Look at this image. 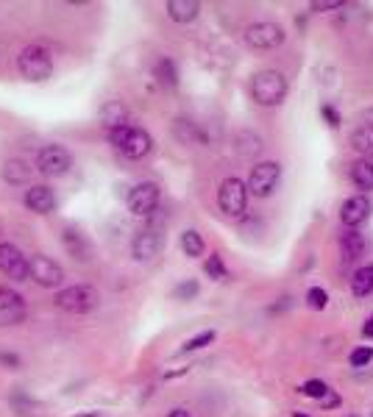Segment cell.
<instances>
[{"instance_id":"1","label":"cell","mask_w":373,"mask_h":417,"mask_svg":"<svg viewBox=\"0 0 373 417\" xmlns=\"http://www.w3.org/2000/svg\"><path fill=\"white\" fill-rule=\"evenodd\" d=\"M106 139H109V145H112L123 159H129V161L145 159V156H151V151H153V136L145 129L134 126V123H123V126H117V129L106 131Z\"/></svg>"},{"instance_id":"2","label":"cell","mask_w":373,"mask_h":417,"mask_svg":"<svg viewBox=\"0 0 373 417\" xmlns=\"http://www.w3.org/2000/svg\"><path fill=\"white\" fill-rule=\"evenodd\" d=\"M251 97L262 109L279 106L287 97V78H284V72L273 70V67L254 72V78H251Z\"/></svg>"},{"instance_id":"3","label":"cell","mask_w":373,"mask_h":417,"mask_svg":"<svg viewBox=\"0 0 373 417\" xmlns=\"http://www.w3.org/2000/svg\"><path fill=\"white\" fill-rule=\"evenodd\" d=\"M56 309L70 312V315H90L101 306V292L90 284H72V287H62L53 295Z\"/></svg>"},{"instance_id":"4","label":"cell","mask_w":373,"mask_h":417,"mask_svg":"<svg viewBox=\"0 0 373 417\" xmlns=\"http://www.w3.org/2000/svg\"><path fill=\"white\" fill-rule=\"evenodd\" d=\"M17 70H20V75L26 81L42 84V81H48L53 75V56H50V50L45 45H36V42L26 45L20 50V56H17Z\"/></svg>"},{"instance_id":"5","label":"cell","mask_w":373,"mask_h":417,"mask_svg":"<svg viewBox=\"0 0 373 417\" xmlns=\"http://www.w3.org/2000/svg\"><path fill=\"white\" fill-rule=\"evenodd\" d=\"M162 245H165V220H156L151 215V220L142 225L131 239V256L136 261H151L153 256H159Z\"/></svg>"},{"instance_id":"6","label":"cell","mask_w":373,"mask_h":417,"mask_svg":"<svg viewBox=\"0 0 373 417\" xmlns=\"http://www.w3.org/2000/svg\"><path fill=\"white\" fill-rule=\"evenodd\" d=\"M281 184V164L279 161H259L251 167L245 190L254 197H271Z\"/></svg>"},{"instance_id":"7","label":"cell","mask_w":373,"mask_h":417,"mask_svg":"<svg viewBox=\"0 0 373 417\" xmlns=\"http://www.w3.org/2000/svg\"><path fill=\"white\" fill-rule=\"evenodd\" d=\"M284 39H287L284 28L273 20H259L245 28V45L251 50H276L284 45Z\"/></svg>"},{"instance_id":"8","label":"cell","mask_w":373,"mask_h":417,"mask_svg":"<svg viewBox=\"0 0 373 417\" xmlns=\"http://www.w3.org/2000/svg\"><path fill=\"white\" fill-rule=\"evenodd\" d=\"M159 200H162V190L156 181H139L129 190L126 206L134 217H151L159 209Z\"/></svg>"},{"instance_id":"9","label":"cell","mask_w":373,"mask_h":417,"mask_svg":"<svg viewBox=\"0 0 373 417\" xmlns=\"http://www.w3.org/2000/svg\"><path fill=\"white\" fill-rule=\"evenodd\" d=\"M36 170L45 175V178H62L72 170V153H70L65 145H45L39 153H36Z\"/></svg>"},{"instance_id":"10","label":"cell","mask_w":373,"mask_h":417,"mask_svg":"<svg viewBox=\"0 0 373 417\" xmlns=\"http://www.w3.org/2000/svg\"><path fill=\"white\" fill-rule=\"evenodd\" d=\"M217 206L226 217L237 220L245 215V206H248V190H245V181L239 178H226L220 187H217Z\"/></svg>"},{"instance_id":"11","label":"cell","mask_w":373,"mask_h":417,"mask_svg":"<svg viewBox=\"0 0 373 417\" xmlns=\"http://www.w3.org/2000/svg\"><path fill=\"white\" fill-rule=\"evenodd\" d=\"M28 276L34 278L42 289H62L65 284V270L59 261H53L45 254H36L28 259Z\"/></svg>"},{"instance_id":"12","label":"cell","mask_w":373,"mask_h":417,"mask_svg":"<svg viewBox=\"0 0 373 417\" xmlns=\"http://www.w3.org/2000/svg\"><path fill=\"white\" fill-rule=\"evenodd\" d=\"M0 273L17 284L28 281V256L11 242H0Z\"/></svg>"},{"instance_id":"13","label":"cell","mask_w":373,"mask_h":417,"mask_svg":"<svg viewBox=\"0 0 373 417\" xmlns=\"http://www.w3.org/2000/svg\"><path fill=\"white\" fill-rule=\"evenodd\" d=\"M28 309H26V300L20 292H14L11 287H0V325L9 328V325H20L26 320Z\"/></svg>"},{"instance_id":"14","label":"cell","mask_w":373,"mask_h":417,"mask_svg":"<svg viewBox=\"0 0 373 417\" xmlns=\"http://www.w3.org/2000/svg\"><path fill=\"white\" fill-rule=\"evenodd\" d=\"M371 212H373V203L368 195H351L340 206V223L345 225V228H354L357 231L360 225L371 217Z\"/></svg>"},{"instance_id":"15","label":"cell","mask_w":373,"mask_h":417,"mask_svg":"<svg viewBox=\"0 0 373 417\" xmlns=\"http://www.w3.org/2000/svg\"><path fill=\"white\" fill-rule=\"evenodd\" d=\"M26 206L34 212V215H53L56 212V206H59V197L53 193V187H48V184H34V187H28V193H26Z\"/></svg>"},{"instance_id":"16","label":"cell","mask_w":373,"mask_h":417,"mask_svg":"<svg viewBox=\"0 0 373 417\" xmlns=\"http://www.w3.org/2000/svg\"><path fill=\"white\" fill-rule=\"evenodd\" d=\"M362 254H365V239H362V234L354 231V228H345V231L340 234V259H342V264L360 261Z\"/></svg>"},{"instance_id":"17","label":"cell","mask_w":373,"mask_h":417,"mask_svg":"<svg viewBox=\"0 0 373 417\" xmlns=\"http://www.w3.org/2000/svg\"><path fill=\"white\" fill-rule=\"evenodd\" d=\"M62 245L67 248L70 256L75 259V261H81V264L92 259V245H90V239L78 228H65L62 231Z\"/></svg>"},{"instance_id":"18","label":"cell","mask_w":373,"mask_h":417,"mask_svg":"<svg viewBox=\"0 0 373 417\" xmlns=\"http://www.w3.org/2000/svg\"><path fill=\"white\" fill-rule=\"evenodd\" d=\"M31 173H34V167L26 159H9L3 164V170H0V175H3V181H6L9 187H23V184H28V181H31Z\"/></svg>"},{"instance_id":"19","label":"cell","mask_w":373,"mask_h":417,"mask_svg":"<svg viewBox=\"0 0 373 417\" xmlns=\"http://www.w3.org/2000/svg\"><path fill=\"white\" fill-rule=\"evenodd\" d=\"M165 9H168L170 20L178 26H187L201 14V3H195V0H168Z\"/></svg>"},{"instance_id":"20","label":"cell","mask_w":373,"mask_h":417,"mask_svg":"<svg viewBox=\"0 0 373 417\" xmlns=\"http://www.w3.org/2000/svg\"><path fill=\"white\" fill-rule=\"evenodd\" d=\"M101 123L106 131H112V129H117V126H123V123H129V112H126V106H123L120 100H109V103L101 109Z\"/></svg>"},{"instance_id":"21","label":"cell","mask_w":373,"mask_h":417,"mask_svg":"<svg viewBox=\"0 0 373 417\" xmlns=\"http://www.w3.org/2000/svg\"><path fill=\"white\" fill-rule=\"evenodd\" d=\"M351 184L360 190V195L371 193L373 190V161L360 159L351 167Z\"/></svg>"},{"instance_id":"22","label":"cell","mask_w":373,"mask_h":417,"mask_svg":"<svg viewBox=\"0 0 373 417\" xmlns=\"http://www.w3.org/2000/svg\"><path fill=\"white\" fill-rule=\"evenodd\" d=\"M351 148L354 153H360L362 159H373V126H360L351 131Z\"/></svg>"},{"instance_id":"23","label":"cell","mask_w":373,"mask_h":417,"mask_svg":"<svg viewBox=\"0 0 373 417\" xmlns=\"http://www.w3.org/2000/svg\"><path fill=\"white\" fill-rule=\"evenodd\" d=\"M153 78H156L162 87H168V90L178 87V67H175V62H173L170 56H162V59L153 65Z\"/></svg>"},{"instance_id":"24","label":"cell","mask_w":373,"mask_h":417,"mask_svg":"<svg viewBox=\"0 0 373 417\" xmlns=\"http://www.w3.org/2000/svg\"><path fill=\"white\" fill-rule=\"evenodd\" d=\"M181 251H184V256L187 259H201L204 256L206 242H204V237H201V231L187 228V231L181 234Z\"/></svg>"},{"instance_id":"25","label":"cell","mask_w":373,"mask_h":417,"mask_svg":"<svg viewBox=\"0 0 373 417\" xmlns=\"http://www.w3.org/2000/svg\"><path fill=\"white\" fill-rule=\"evenodd\" d=\"M351 292L357 298H368L373 292V264H365L360 267L354 276H351Z\"/></svg>"},{"instance_id":"26","label":"cell","mask_w":373,"mask_h":417,"mask_svg":"<svg viewBox=\"0 0 373 417\" xmlns=\"http://www.w3.org/2000/svg\"><path fill=\"white\" fill-rule=\"evenodd\" d=\"M215 337H217V331H212V328H206L201 334H195V337H190L184 345H181V353H193V351H201L206 345H212L215 342Z\"/></svg>"},{"instance_id":"27","label":"cell","mask_w":373,"mask_h":417,"mask_svg":"<svg viewBox=\"0 0 373 417\" xmlns=\"http://www.w3.org/2000/svg\"><path fill=\"white\" fill-rule=\"evenodd\" d=\"M329 389H332V386L326 384V381H320V379H309L306 384L298 386V392L306 395V398H312V401H323V398L329 395Z\"/></svg>"},{"instance_id":"28","label":"cell","mask_w":373,"mask_h":417,"mask_svg":"<svg viewBox=\"0 0 373 417\" xmlns=\"http://www.w3.org/2000/svg\"><path fill=\"white\" fill-rule=\"evenodd\" d=\"M204 270H206V276L215 278V281H226V278H229V270H226L223 259L217 256V254H209V259L204 261Z\"/></svg>"},{"instance_id":"29","label":"cell","mask_w":373,"mask_h":417,"mask_svg":"<svg viewBox=\"0 0 373 417\" xmlns=\"http://www.w3.org/2000/svg\"><path fill=\"white\" fill-rule=\"evenodd\" d=\"M173 131H175V136H178L184 145H193V142H198V136H201L193 120H175Z\"/></svg>"},{"instance_id":"30","label":"cell","mask_w":373,"mask_h":417,"mask_svg":"<svg viewBox=\"0 0 373 417\" xmlns=\"http://www.w3.org/2000/svg\"><path fill=\"white\" fill-rule=\"evenodd\" d=\"M306 306L309 309H315V312H320V309H326L329 306V292L320 287H312L306 292Z\"/></svg>"},{"instance_id":"31","label":"cell","mask_w":373,"mask_h":417,"mask_svg":"<svg viewBox=\"0 0 373 417\" xmlns=\"http://www.w3.org/2000/svg\"><path fill=\"white\" fill-rule=\"evenodd\" d=\"M373 359V348L371 345H360V348H354L351 356H348V362H351V367H365V364H371Z\"/></svg>"},{"instance_id":"32","label":"cell","mask_w":373,"mask_h":417,"mask_svg":"<svg viewBox=\"0 0 373 417\" xmlns=\"http://www.w3.org/2000/svg\"><path fill=\"white\" fill-rule=\"evenodd\" d=\"M195 295H198V281H193V278L190 281H181L178 287L173 289V298L175 300H193Z\"/></svg>"},{"instance_id":"33","label":"cell","mask_w":373,"mask_h":417,"mask_svg":"<svg viewBox=\"0 0 373 417\" xmlns=\"http://www.w3.org/2000/svg\"><path fill=\"white\" fill-rule=\"evenodd\" d=\"M0 364H3L6 370H20V367H23V359L11 351H0Z\"/></svg>"},{"instance_id":"34","label":"cell","mask_w":373,"mask_h":417,"mask_svg":"<svg viewBox=\"0 0 373 417\" xmlns=\"http://www.w3.org/2000/svg\"><path fill=\"white\" fill-rule=\"evenodd\" d=\"M320 114L329 120V126H332V129H337L340 126V114H337V109H335V106H329V103H326V106H320Z\"/></svg>"},{"instance_id":"35","label":"cell","mask_w":373,"mask_h":417,"mask_svg":"<svg viewBox=\"0 0 373 417\" xmlns=\"http://www.w3.org/2000/svg\"><path fill=\"white\" fill-rule=\"evenodd\" d=\"M318 404H320V409H335V406H340V395L335 389H329V395L323 401H318Z\"/></svg>"},{"instance_id":"36","label":"cell","mask_w":373,"mask_h":417,"mask_svg":"<svg viewBox=\"0 0 373 417\" xmlns=\"http://www.w3.org/2000/svg\"><path fill=\"white\" fill-rule=\"evenodd\" d=\"M332 9H342V0H329V3H312V11H332Z\"/></svg>"},{"instance_id":"37","label":"cell","mask_w":373,"mask_h":417,"mask_svg":"<svg viewBox=\"0 0 373 417\" xmlns=\"http://www.w3.org/2000/svg\"><path fill=\"white\" fill-rule=\"evenodd\" d=\"M168 417H190V412H187V409H181V406H175V409H170Z\"/></svg>"},{"instance_id":"38","label":"cell","mask_w":373,"mask_h":417,"mask_svg":"<svg viewBox=\"0 0 373 417\" xmlns=\"http://www.w3.org/2000/svg\"><path fill=\"white\" fill-rule=\"evenodd\" d=\"M362 334H365V337H373V323H365V325H362Z\"/></svg>"},{"instance_id":"39","label":"cell","mask_w":373,"mask_h":417,"mask_svg":"<svg viewBox=\"0 0 373 417\" xmlns=\"http://www.w3.org/2000/svg\"><path fill=\"white\" fill-rule=\"evenodd\" d=\"M75 417H103V415H98V412H90V415H75Z\"/></svg>"},{"instance_id":"40","label":"cell","mask_w":373,"mask_h":417,"mask_svg":"<svg viewBox=\"0 0 373 417\" xmlns=\"http://www.w3.org/2000/svg\"><path fill=\"white\" fill-rule=\"evenodd\" d=\"M293 417H306V415H301V412H296V415H293Z\"/></svg>"},{"instance_id":"41","label":"cell","mask_w":373,"mask_h":417,"mask_svg":"<svg viewBox=\"0 0 373 417\" xmlns=\"http://www.w3.org/2000/svg\"><path fill=\"white\" fill-rule=\"evenodd\" d=\"M348 417H360V415H348Z\"/></svg>"},{"instance_id":"42","label":"cell","mask_w":373,"mask_h":417,"mask_svg":"<svg viewBox=\"0 0 373 417\" xmlns=\"http://www.w3.org/2000/svg\"><path fill=\"white\" fill-rule=\"evenodd\" d=\"M0 234H3V231H0Z\"/></svg>"}]
</instances>
